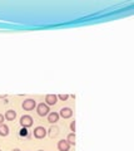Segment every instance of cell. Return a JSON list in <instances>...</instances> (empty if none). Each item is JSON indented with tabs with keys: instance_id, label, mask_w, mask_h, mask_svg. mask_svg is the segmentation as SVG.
Returning a JSON list of instances; mask_svg holds the SVG:
<instances>
[{
	"instance_id": "obj_1",
	"label": "cell",
	"mask_w": 134,
	"mask_h": 151,
	"mask_svg": "<svg viewBox=\"0 0 134 151\" xmlns=\"http://www.w3.org/2000/svg\"><path fill=\"white\" fill-rule=\"evenodd\" d=\"M36 112H38V115L40 117H44V116H48L49 115V106L48 105H45V103H39V105H36Z\"/></svg>"
},
{
	"instance_id": "obj_2",
	"label": "cell",
	"mask_w": 134,
	"mask_h": 151,
	"mask_svg": "<svg viewBox=\"0 0 134 151\" xmlns=\"http://www.w3.org/2000/svg\"><path fill=\"white\" fill-rule=\"evenodd\" d=\"M34 120H33V117L31 116H29V115H24L20 119V125H21V127H24V129H28V127H31L33 126V122Z\"/></svg>"
},
{
	"instance_id": "obj_3",
	"label": "cell",
	"mask_w": 134,
	"mask_h": 151,
	"mask_svg": "<svg viewBox=\"0 0 134 151\" xmlns=\"http://www.w3.org/2000/svg\"><path fill=\"white\" fill-rule=\"evenodd\" d=\"M21 107H23L24 111H33L36 107V102L34 100H31V98H28V100H25L24 102H23Z\"/></svg>"
},
{
	"instance_id": "obj_4",
	"label": "cell",
	"mask_w": 134,
	"mask_h": 151,
	"mask_svg": "<svg viewBox=\"0 0 134 151\" xmlns=\"http://www.w3.org/2000/svg\"><path fill=\"white\" fill-rule=\"evenodd\" d=\"M48 135V131L44 129L43 126H38V127H35L34 129V137L35 139H44L45 136Z\"/></svg>"
},
{
	"instance_id": "obj_5",
	"label": "cell",
	"mask_w": 134,
	"mask_h": 151,
	"mask_svg": "<svg viewBox=\"0 0 134 151\" xmlns=\"http://www.w3.org/2000/svg\"><path fill=\"white\" fill-rule=\"evenodd\" d=\"M59 116L63 117L64 120H67V119H70V117L73 116V110L70 107H63L60 112H59Z\"/></svg>"
},
{
	"instance_id": "obj_6",
	"label": "cell",
	"mask_w": 134,
	"mask_h": 151,
	"mask_svg": "<svg viewBox=\"0 0 134 151\" xmlns=\"http://www.w3.org/2000/svg\"><path fill=\"white\" fill-rule=\"evenodd\" d=\"M58 102V96L57 94H47L45 96V105L48 106H54Z\"/></svg>"
},
{
	"instance_id": "obj_7",
	"label": "cell",
	"mask_w": 134,
	"mask_h": 151,
	"mask_svg": "<svg viewBox=\"0 0 134 151\" xmlns=\"http://www.w3.org/2000/svg\"><path fill=\"white\" fill-rule=\"evenodd\" d=\"M59 119H60V116H59L58 112H49L48 115V122L49 124H57V122L59 121Z\"/></svg>"
},
{
	"instance_id": "obj_8",
	"label": "cell",
	"mask_w": 134,
	"mask_h": 151,
	"mask_svg": "<svg viewBox=\"0 0 134 151\" xmlns=\"http://www.w3.org/2000/svg\"><path fill=\"white\" fill-rule=\"evenodd\" d=\"M69 149H70V145H69L67 140L58 141V150L59 151H69Z\"/></svg>"
},
{
	"instance_id": "obj_9",
	"label": "cell",
	"mask_w": 134,
	"mask_h": 151,
	"mask_svg": "<svg viewBox=\"0 0 134 151\" xmlns=\"http://www.w3.org/2000/svg\"><path fill=\"white\" fill-rule=\"evenodd\" d=\"M4 119L8 120V121H14L16 119V112L14 110H8L5 112V115H4Z\"/></svg>"
},
{
	"instance_id": "obj_10",
	"label": "cell",
	"mask_w": 134,
	"mask_h": 151,
	"mask_svg": "<svg viewBox=\"0 0 134 151\" xmlns=\"http://www.w3.org/2000/svg\"><path fill=\"white\" fill-rule=\"evenodd\" d=\"M9 132H10V131H9V127L6 125H4V124L0 125V136L5 137V136L9 135Z\"/></svg>"
},
{
	"instance_id": "obj_11",
	"label": "cell",
	"mask_w": 134,
	"mask_h": 151,
	"mask_svg": "<svg viewBox=\"0 0 134 151\" xmlns=\"http://www.w3.org/2000/svg\"><path fill=\"white\" fill-rule=\"evenodd\" d=\"M50 132H49V135H50V137H55L58 134H59V129L57 126H52L50 127V130H49Z\"/></svg>"
},
{
	"instance_id": "obj_12",
	"label": "cell",
	"mask_w": 134,
	"mask_h": 151,
	"mask_svg": "<svg viewBox=\"0 0 134 151\" xmlns=\"http://www.w3.org/2000/svg\"><path fill=\"white\" fill-rule=\"evenodd\" d=\"M67 141L69 142V145H75V134H74V132L69 134L67 137Z\"/></svg>"
},
{
	"instance_id": "obj_13",
	"label": "cell",
	"mask_w": 134,
	"mask_h": 151,
	"mask_svg": "<svg viewBox=\"0 0 134 151\" xmlns=\"http://www.w3.org/2000/svg\"><path fill=\"white\" fill-rule=\"evenodd\" d=\"M58 98H59V100H62V101H67L69 98V96H68V94H59Z\"/></svg>"
},
{
	"instance_id": "obj_14",
	"label": "cell",
	"mask_w": 134,
	"mask_h": 151,
	"mask_svg": "<svg viewBox=\"0 0 134 151\" xmlns=\"http://www.w3.org/2000/svg\"><path fill=\"white\" fill-rule=\"evenodd\" d=\"M20 135H21V136H28L29 134H28V130H26V129H24V127H23V129L20 130Z\"/></svg>"
},
{
	"instance_id": "obj_15",
	"label": "cell",
	"mask_w": 134,
	"mask_h": 151,
	"mask_svg": "<svg viewBox=\"0 0 134 151\" xmlns=\"http://www.w3.org/2000/svg\"><path fill=\"white\" fill-rule=\"evenodd\" d=\"M70 130L74 132V134H75V121H72L70 122Z\"/></svg>"
},
{
	"instance_id": "obj_16",
	"label": "cell",
	"mask_w": 134,
	"mask_h": 151,
	"mask_svg": "<svg viewBox=\"0 0 134 151\" xmlns=\"http://www.w3.org/2000/svg\"><path fill=\"white\" fill-rule=\"evenodd\" d=\"M1 124H4V116L0 113V125H1Z\"/></svg>"
},
{
	"instance_id": "obj_17",
	"label": "cell",
	"mask_w": 134,
	"mask_h": 151,
	"mask_svg": "<svg viewBox=\"0 0 134 151\" xmlns=\"http://www.w3.org/2000/svg\"><path fill=\"white\" fill-rule=\"evenodd\" d=\"M13 151H20V150H19V149H14Z\"/></svg>"
},
{
	"instance_id": "obj_18",
	"label": "cell",
	"mask_w": 134,
	"mask_h": 151,
	"mask_svg": "<svg viewBox=\"0 0 134 151\" xmlns=\"http://www.w3.org/2000/svg\"><path fill=\"white\" fill-rule=\"evenodd\" d=\"M38 151H44V150H38Z\"/></svg>"
}]
</instances>
